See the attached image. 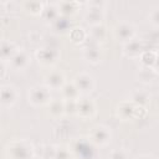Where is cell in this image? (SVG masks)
<instances>
[{
	"instance_id": "3",
	"label": "cell",
	"mask_w": 159,
	"mask_h": 159,
	"mask_svg": "<svg viewBox=\"0 0 159 159\" xmlns=\"http://www.w3.org/2000/svg\"><path fill=\"white\" fill-rule=\"evenodd\" d=\"M93 140L99 144H106L109 140V135L107 128L104 127H96L93 130Z\"/></svg>"
},
{
	"instance_id": "4",
	"label": "cell",
	"mask_w": 159,
	"mask_h": 159,
	"mask_svg": "<svg viewBox=\"0 0 159 159\" xmlns=\"http://www.w3.org/2000/svg\"><path fill=\"white\" fill-rule=\"evenodd\" d=\"M116 32H117V36L120 37L122 40H124V41H130V39H132V36H133V34H134V30H133V27H132L130 25L124 24V25H122V26H118V29H117Z\"/></svg>"
},
{
	"instance_id": "2",
	"label": "cell",
	"mask_w": 159,
	"mask_h": 159,
	"mask_svg": "<svg viewBox=\"0 0 159 159\" xmlns=\"http://www.w3.org/2000/svg\"><path fill=\"white\" fill-rule=\"evenodd\" d=\"M76 83H77V88L78 91H92V87H93V80L91 76H87V75H81V76H77L76 78Z\"/></svg>"
},
{
	"instance_id": "5",
	"label": "cell",
	"mask_w": 159,
	"mask_h": 159,
	"mask_svg": "<svg viewBox=\"0 0 159 159\" xmlns=\"http://www.w3.org/2000/svg\"><path fill=\"white\" fill-rule=\"evenodd\" d=\"M47 84L48 87H52V88H61L62 84H63V76L62 73H51L48 77H47Z\"/></svg>"
},
{
	"instance_id": "1",
	"label": "cell",
	"mask_w": 159,
	"mask_h": 159,
	"mask_svg": "<svg viewBox=\"0 0 159 159\" xmlns=\"http://www.w3.org/2000/svg\"><path fill=\"white\" fill-rule=\"evenodd\" d=\"M50 99V94L46 87H34L29 93V101L34 104H42Z\"/></svg>"
}]
</instances>
